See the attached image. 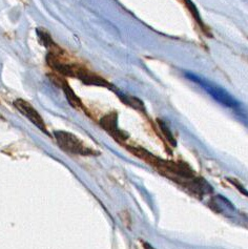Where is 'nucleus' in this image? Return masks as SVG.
<instances>
[{
	"label": "nucleus",
	"instance_id": "9",
	"mask_svg": "<svg viewBox=\"0 0 248 249\" xmlns=\"http://www.w3.org/2000/svg\"><path fill=\"white\" fill-rule=\"evenodd\" d=\"M159 122V126H160V128H161V130H162V133H163V135L165 136V138H166V140L172 144V145H176V140H175V138L173 137V134L171 133V130H169V128L165 125V123L164 122H162V121H158Z\"/></svg>",
	"mask_w": 248,
	"mask_h": 249
},
{
	"label": "nucleus",
	"instance_id": "2",
	"mask_svg": "<svg viewBox=\"0 0 248 249\" xmlns=\"http://www.w3.org/2000/svg\"><path fill=\"white\" fill-rule=\"evenodd\" d=\"M47 62L49 67L54 70L56 73L61 75V77L77 78L88 85H99V87L110 88V84L106 80H104L101 76L89 71L82 64L71 60L59 47L50 52L47 56Z\"/></svg>",
	"mask_w": 248,
	"mask_h": 249
},
{
	"label": "nucleus",
	"instance_id": "6",
	"mask_svg": "<svg viewBox=\"0 0 248 249\" xmlns=\"http://www.w3.org/2000/svg\"><path fill=\"white\" fill-rule=\"evenodd\" d=\"M51 79L53 80V82L56 85H58V87H60L63 89V91L65 93V96H67L71 106H73L74 107H76L78 109H84V107H83L81 100L75 95L73 89L70 88V85L68 84V82L65 81L61 76L51 75Z\"/></svg>",
	"mask_w": 248,
	"mask_h": 249
},
{
	"label": "nucleus",
	"instance_id": "8",
	"mask_svg": "<svg viewBox=\"0 0 248 249\" xmlns=\"http://www.w3.org/2000/svg\"><path fill=\"white\" fill-rule=\"evenodd\" d=\"M180 1L184 4V6L187 9V11L191 13L192 17L195 19V22H197V24L199 25V28L201 29V31H203L205 34H207V33H208L207 28L205 27V24L203 23V21H202L199 12H198L197 8H195V5L193 3L192 0H180Z\"/></svg>",
	"mask_w": 248,
	"mask_h": 249
},
{
	"label": "nucleus",
	"instance_id": "5",
	"mask_svg": "<svg viewBox=\"0 0 248 249\" xmlns=\"http://www.w3.org/2000/svg\"><path fill=\"white\" fill-rule=\"evenodd\" d=\"M100 125L103 129H106L116 141L120 142L121 144L128 138V136L126 134H124L118 127V120H117L116 113H109L108 115L104 116L100 120Z\"/></svg>",
	"mask_w": 248,
	"mask_h": 249
},
{
	"label": "nucleus",
	"instance_id": "11",
	"mask_svg": "<svg viewBox=\"0 0 248 249\" xmlns=\"http://www.w3.org/2000/svg\"><path fill=\"white\" fill-rule=\"evenodd\" d=\"M18 1H20L21 3H23L24 5H28L30 3V0H18Z\"/></svg>",
	"mask_w": 248,
	"mask_h": 249
},
{
	"label": "nucleus",
	"instance_id": "3",
	"mask_svg": "<svg viewBox=\"0 0 248 249\" xmlns=\"http://www.w3.org/2000/svg\"><path fill=\"white\" fill-rule=\"evenodd\" d=\"M54 137L59 147L69 154L79 156L96 155V152L86 145L74 134L65 132V130H56L54 132Z\"/></svg>",
	"mask_w": 248,
	"mask_h": 249
},
{
	"label": "nucleus",
	"instance_id": "10",
	"mask_svg": "<svg viewBox=\"0 0 248 249\" xmlns=\"http://www.w3.org/2000/svg\"><path fill=\"white\" fill-rule=\"evenodd\" d=\"M143 247H144V249H155L151 244H148V243H143Z\"/></svg>",
	"mask_w": 248,
	"mask_h": 249
},
{
	"label": "nucleus",
	"instance_id": "4",
	"mask_svg": "<svg viewBox=\"0 0 248 249\" xmlns=\"http://www.w3.org/2000/svg\"><path fill=\"white\" fill-rule=\"evenodd\" d=\"M14 106L19 110V113H21L27 119H29L33 124H34L36 127L40 129L42 133L49 135L47 124H45L43 118L32 104H30L28 101H25L23 99H17L14 102Z\"/></svg>",
	"mask_w": 248,
	"mask_h": 249
},
{
	"label": "nucleus",
	"instance_id": "1",
	"mask_svg": "<svg viewBox=\"0 0 248 249\" xmlns=\"http://www.w3.org/2000/svg\"><path fill=\"white\" fill-rule=\"evenodd\" d=\"M134 155L138 157L139 159L148 163V164H151L161 175L177 182L178 184L195 194L207 195L213 191L212 186L208 184L207 181L195 176L192 168L186 164H183V163L160 159L142 147H137Z\"/></svg>",
	"mask_w": 248,
	"mask_h": 249
},
{
	"label": "nucleus",
	"instance_id": "7",
	"mask_svg": "<svg viewBox=\"0 0 248 249\" xmlns=\"http://www.w3.org/2000/svg\"><path fill=\"white\" fill-rule=\"evenodd\" d=\"M210 206L216 211L217 213H220L227 217H230V215L234 212V206L230 201H228L225 196H216L211 200Z\"/></svg>",
	"mask_w": 248,
	"mask_h": 249
}]
</instances>
